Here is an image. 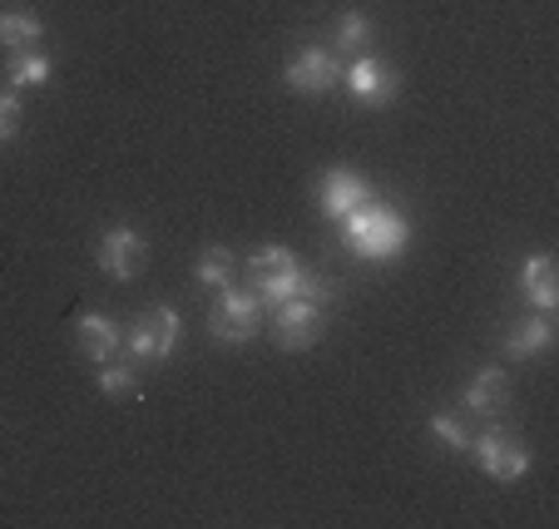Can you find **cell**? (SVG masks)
<instances>
[{
  "label": "cell",
  "mask_w": 559,
  "mask_h": 529,
  "mask_svg": "<svg viewBox=\"0 0 559 529\" xmlns=\"http://www.w3.org/2000/svg\"><path fill=\"white\" fill-rule=\"evenodd\" d=\"M342 238H347V253L361 257V263H391L402 257L406 243H412V223L381 199H367L361 208H352L342 218Z\"/></svg>",
  "instance_id": "cell-1"
},
{
  "label": "cell",
  "mask_w": 559,
  "mask_h": 529,
  "mask_svg": "<svg viewBox=\"0 0 559 529\" xmlns=\"http://www.w3.org/2000/svg\"><path fill=\"white\" fill-rule=\"evenodd\" d=\"M263 302H258L253 287H223L218 302H213L209 312V332L213 341H223V347H243V341L258 337V327H263Z\"/></svg>",
  "instance_id": "cell-2"
},
{
  "label": "cell",
  "mask_w": 559,
  "mask_h": 529,
  "mask_svg": "<svg viewBox=\"0 0 559 529\" xmlns=\"http://www.w3.org/2000/svg\"><path fill=\"white\" fill-rule=\"evenodd\" d=\"M297 282H302V263H297L287 248L267 243V248H258V253L248 257V287L258 292L263 308H277V302L297 297Z\"/></svg>",
  "instance_id": "cell-3"
},
{
  "label": "cell",
  "mask_w": 559,
  "mask_h": 529,
  "mask_svg": "<svg viewBox=\"0 0 559 529\" xmlns=\"http://www.w3.org/2000/svg\"><path fill=\"white\" fill-rule=\"evenodd\" d=\"M471 450H475V460L486 466V476L500 480V485H510V480H525V476H530V450H525V441H520L515 431H506V425L475 431Z\"/></svg>",
  "instance_id": "cell-4"
},
{
  "label": "cell",
  "mask_w": 559,
  "mask_h": 529,
  "mask_svg": "<svg viewBox=\"0 0 559 529\" xmlns=\"http://www.w3.org/2000/svg\"><path fill=\"white\" fill-rule=\"evenodd\" d=\"M267 312H273V341L283 351H307L328 332L322 302H307V297H287V302H277V308H267Z\"/></svg>",
  "instance_id": "cell-5"
},
{
  "label": "cell",
  "mask_w": 559,
  "mask_h": 529,
  "mask_svg": "<svg viewBox=\"0 0 559 529\" xmlns=\"http://www.w3.org/2000/svg\"><path fill=\"white\" fill-rule=\"evenodd\" d=\"M183 337V317L174 308H154L144 312V317L129 327V357L134 361H164L174 357V347H179Z\"/></svg>",
  "instance_id": "cell-6"
},
{
  "label": "cell",
  "mask_w": 559,
  "mask_h": 529,
  "mask_svg": "<svg viewBox=\"0 0 559 529\" xmlns=\"http://www.w3.org/2000/svg\"><path fill=\"white\" fill-rule=\"evenodd\" d=\"M287 89H297V95H328V89L342 85V60L332 50H322V45H307V50H297V60L283 70Z\"/></svg>",
  "instance_id": "cell-7"
},
{
  "label": "cell",
  "mask_w": 559,
  "mask_h": 529,
  "mask_svg": "<svg viewBox=\"0 0 559 529\" xmlns=\"http://www.w3.org/2000/svg\"><path fill=\"white\" fill-rule=\"evenodd\" d=\"M342 85L352 89V99L367 109H386L391 99H396V89H402V80L386 70L381 60H371V55H357V60L342 70Z\"/></svg>",
  "instance_id": "cell-8"
},
{
  "label": "cell",
  "mask_w": 559,
  "mask_h": 529,
  "mask_svg": "<svg viewBox=\"0 0 559 529\" xmlns=\"http://www.w3.org/2000/svg\"><path fill=\"white\" fill-rule=\"evenodd\" d=\"M144 263H148V248L134 228H109V233L99 238V267H105L109 277L129 282V277L144 273Z\"/></svg>",
  "instance_id": "cell-9"
},
{
  "label": "cell",
  "mask_w": 559,
  "mask_h": 529,
  "mask_svg": "<svg viewBox=\"0 0 559 529\" xmlns=\"http://www.w3.org/2000/svg\"><path fill=\"white\" fill-rule=\"evenodd\" d=\"M367 199H371V183L352 169H332L328 179L317 183V208L328 213V218H337V223L347 218L352 208H361Z\"/></svg>",
  "instance_id": "cell-10"
},
{
  "label": "cell",
  "mask_w": 559,
  "mask_h": 529,
  "mask_svg": "<svg viewBox=\"0 0 559 529\" xmlns=\"http://www.w3.org/2000/svg\"><path fill=\"white\" fill-rule=\"evenodd\" d=\"M506 396H510V376L500 366H486V371H475L471 382H465L461 406L471 416H500L506 411Z\"/></svg>",
  "instance_id": "cell-11"
},
{
  "label": "cell",
  "mask_w": 559,
  "mask_h": 529,
  "mask_svg": "<svg viewBox=\"0 0 559 529\" xmlns=\"http://www.w3.org/2000/svg\"><path fill=\"white\" fill-rule=\"evenodd\" d=\"M520 292L535 302V312H555L559 308V282H555V257L535 253L520 267Z\"/></svg>",
  "instance_id": "cell-12"
},
{
  "label": "cell",
  "mask_w": 559,
  "mask_h": 529,
  "mask_svg": "<svg viewBox=\"0 0 559 529\" xmlns=\"http://www.w3.org/2000/svg\"><path fill=\"white\" fill-rule=\"evenodd\" d=\"M119 347H124V332H119L109 317H99V312H85V317H80V351H85L90 361L105 366V361L119 357Z\"/></svg>",
  "instance_id": "cell-13"
},
{
  "label": "cell",
  "mask_w": 559,
  "mask_h": 529,
  "mask_svg": "<svg viewBox=\"0 0 559 529\" xmlns=\"http://www.w3.org/2000/svg\"><path fill=\"white\" fill-rule=\"evenodd\" d=\"M549 341H555V322H549V312H539V317H525L506 337V357L530 361V357H539V351H549Z\"/></svg>",
  "instance_id": "cell-14"
},
{
  "label": "cell",
  "mask_w": 559,
  "mask_h": 529,
  "mask_svg": "<svg viewBox=\"0 0 559 529\" xmlns=\"http://www.w3.org/2000/svg\"><path fill=\"white\" fill-rule=\"evenodd\" d=\"M50 55H40L31 45V50H11L5 55V80H11V89H31V85H50Z\"/></svg>",
  "instance_id": "cell-15"
},
{
  "label": "cell",
  "mask_w": 559,
  "mask_h": 529,
  "mask_svg": "<svg viewBox=\"0 0 559 529\" xmlns=\"http://www.w3.org/2000/svg\"><path fill=\"white\" fill-rule=\"evenodd\" d=\"M199 287H213V292H223V287L238 282V257H233V248H209V253L199 257Z\"/></svg>",
  "instance_id": "cell-16"
},
{
  "label": "cell",
  "mask_w": 559,
  "mask_h": 529,
  "mask_svg": "<svg viewBox=\"0 0 559 529\" xmlns=\"http://www.w3.org/2000/svg\"><path fill=\"white\" fill-rule=\"evenodd\" d=\"M40 40V15L35 11H0V45L5 50H31Z\"/></svg>",
  "instance_id": "cell-17"
},
{
  "label": "cell",
  "mask_w": 559,
  "mask_h": 529,
  "mask_svg": "<svg viewBox=\"0 0 559 529\" xmlns=\"http://www.w3.org/2000/svg\"><path fill=\"white\" fill-rule=\"evenodd\" d=\"M431 435L441 445H451V450H471V441H475L471 411H441V416H431Z\"/></svg>",
  "instance_id": "cell-18"
},
{
  "label": "cell",
  "mask_w": 559,
  "mask_h": 529,
  "mask_svg": "<svg viewBox=\"0 0 559 529\" xmlns=\"http://www.w3.org/2000/svg\"><path fill=\"white\" fill-rule=\"evenodd\" d=\"M99 392L115 396V401H134V396H139V371L105 361V371H99Z\"/></svg>",
  "instance_id": "cell-19"
},
{
  "label": "cell",
  "mask_w": 559,
  "mask_h": 529,
  "mask_svg": "<svg viewBox=\"0 0 559 529\" xmlns=\"http://www.w3.org/2000/svg\"><path fill=\"white\" fill-rule=\"evenodd\" d=\"M337 50H347V55H367V40H371V21L361 11H352V15H342L337 21Z\"/></svg>",
  "instance_id": "cell-20"
},
{
  "label": "cell",
  "mask_w": 559,
  "mask_h": 529,
  "mask_svg": "<svg viewBox=\"0 0 559 529\" xmlns=\"http://www.w3.org/2000/svg\"><path fill=\"white\" fill-rule=\"evenodd\" d=\"M21 115H25V109H21V95L0 85V144H5V139L21 129Z\"/></svg>",
  "instance_id": "cell-21"
}]
</instances>
